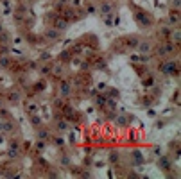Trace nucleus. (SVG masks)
<instances>
[{
  "label": "nucleus",
  "instance_id": "obj_1",
  "mask_svg": "<svg viewBox=\"0 0 181 179\" xmlns=\"http://www.w3.org/2000/svg\"><path fill=\"white\" fill-rule=\"evenodd\" d=\"M176 68H177V64L174 61H169V63H163L160 66V72H163V74H177Z\"/></svg>",
  "mask_w": 181,
  "mask_h": 179
},
{
  "label": "nucleus",
  "instance_id": "obj_11",
  "mask_svg": "<svg viewBox=\"0 0 181 179\" xmlns=\"http://www.w3.org/2000/svg\"><path fill=\"white\" fill-rule=\"evenodd\" d=\"M179 38H181V34H179V29H177V31L172 32V41L174 43H179Z\"/></svg>",
  "mask_w": 181,
  "mask_h": 179
},
{
  "label": "nucleus",
  "instance_id": "obj_15",
  "mask_svg": "<svg viewBox=\"0 0 181 179\" xmlns=\"http://www.w3.org/2000/svg\"><path fill=\"white\" fill-rule=\"evenodd\" d=\"M138 20L142 21V24H144V25H147V24H149V18H145L144 14H138Z\"/></svg>",
  "mask_w": 181,
  "mask_h": 179
},
{
  "label": "nucleus",
  "instance_id": "obj_17",
  "mask_svg": "<svg viewBox=\"0 0 181 179\" xmlns=\"http://www.w3.org/2000/svg\"><path fill=\"white\" fill-rule=\"evenodd\" d=\"M38 136H40V140H45V138H49V134L45 132V131H41V132L38 134Z\"/></svg>",
  "mask_w": 181,
  "mask_h": 179
},
{
  "label": "nucleus",
  "instance_id": "obj_18",
  "mask_svg": "<svg viewBox=\"0 0 181 179\" xmlns=\"http://www.w3.org/2000/svg\"><path fill=\"white\" fill-rule=\"evenodd\" d=\"M0 64H2V66H7V64H9V59H7V57H2V59H0Z\"/></svg>",
  "mask_w": 181,
  "mask_h": 179
},
{
  "label": "nucleus",
  "instance_id": "obj_22",
  "mask_svg": "<svg viewBox=\"0 0 181 179\" xmlns=\"http://www.w3.org/2000/svg\"><path fill=\"white\" fill-rule=\"evenodd\" d=\"M95 11H97L95 6H90V7H88V13H95Z\"/></svg>",
  "mask_w": 181,
  "mask_h": 179
},
{
  "label": "nucleus",
  "instance_id": "obj_3",
  "mask_svg": "<svg viewBox=\"0 0 181 179\" xmlns=\"http://www.w3.org/2000/svg\"><path fill=\"white\" fill-rule=\"evenodd\" d=\"M59 92H61V95H63V97H68V95H70V92H72L70 82H68V81H61V84H59Z\"/></svg>",
  "mask_w": 181,
  "mask_h": 179
},
{
  "label": "nucleus",
  "instance_id": "obj_20",
  "mask_svg": "<svg viewBox=\"0 0 181 179\" xmlns=\"http://www.w3.org/2000/svg\"><path fill=\"white\" fill-rule=\"evenodd\" d=\"M41 59H43V61H47V59H50V54H47V52H43V56H41Z\"/></svg>",
  "mask_w": 181,
  "mask_h": 179
},
{
  "label": "nucleus",
  "instance_id": "obj_2",
  "mask_svg": "<svg viewBox=\"0 0 181 179\" xmlns=\"http://www.w3.org/2000/svg\"><path fill=\"white\" fill-rule=\"evenodd\" d=\"M45 36H47L50 41H57V39H59V36H61V31H57L56 27H50V29H47Z\"/></svg>",
  "mask_w": 181,
  "mask_h": 179
},
{
  "label": "nucleus",
  "instance_id": "obj_9",
  "mask_svg": "<svg viewBox=\"0 0 181 179\" xmlns=\"http://www.w3.org/2000/svg\"><path fill=\"white\" fill-rule=\"evenodd\" d=\"M57 129H59V131H66V129H68V124H66L65 120H59V122H57Z\"/></svg>",
  "mask_w": 181,
  "mask_h": 179
},
{
  "label": "nucleus",
  "instance_id": "obj_13",
  "mask_svg": "<svg viewBox=\"0 0 181 179\" xmlns=\"http://www.w3.org/2000/svg\"><path fill=\"white\" fill-rule=\"evenodd\" d=\"M13 129V125L7 122V124H0V131H11Z\"/></svg>",
  "mask_w": 181,
  "mask_h": 179
},
{
  "label": "nucleus",
  "instance_id": "obj_19",
  "mask_svg": "<svg viewBox=\"0 0 181 179\" xmlns=\"http://www.w3.org/2000/svg\"><path fill=\"white\" fill-rule=\"evenodd\" d=\"M54 143H56V145H63L65 142H63V138H59V136H57V138H54Z\"/></svg>",
  "mask_w": 181,
  "mask_h": 179
},
{
  "label": "nucleus",
  "instance_id": "obj_10",
  "mask_svg": "<svg viewBox=\"0 0 181 179\" xmlns=\"http://www.w3.org/2000/svg\"><path fill=\"white\" fill-rule=\"evenodd\" d=\"M170 24H172V25H177V24H179V16H177L176 13L170 14Z\"/></svg>",
  "mask_w": 181,
  "mask_h": 179
},
{
  "label": "nucleus",
  "instance_id": "obj_21",
  "mask_svg": "<svg viewBox=\"0 0 181 179\" xmlns=\"http://www.w3.org/2000/svg\"><path fill=\"white\" fill-rule=\"evenodd\" d=\"M117 122H119V124H126V122H127V118H126V117H122V118L119 117V120H117Z\"/></svg>",
  "mask_w": 181,
  "mask_h": 179
},
{
  "label": "nucleus",
  "instance_id": "obj_16",
  "mask_svg": "<svg viewBox=\"0 0 181 179\" xmlns=\"http://www.w3.org/2000/svg\"><path fill=\"white\" fill-rule=\"evenodd\" d=\"M52 72H54L56 75H61V66H59V64H57V66H54V70H52Z\"/></svg>",
  "mask_w": 181,
  "mask_h": 179
},
{
  "label": "nucleus",
  "instance_id": "obj_6",
  "mask_svg": "<svg viewBox=\"0 0 181 179\" xmlns=\"http://www.w3.org/2000/svg\"><path fill=\"white\" fill-rule=\"evenodd\" d=\"M7 154H9V158H18V154H20V149H18V145H16V143H14V145H11Z\"/></svg>",
  "mask_w": 181,
  "mask_h": 179
},
{
  "label": "nucleus",
  "instance_id": "obj_23",
  "mask_svg": "<svg viewBox=\"0 0 181 179\" xmlns=\"http://www.w3.org/2000/svg\"><path fill=\"white\" fill-rule=\"evenodd\" d=\"M109 160H111V161H117V152H113V154H111V158H109Z\"/></svg>",
  "mask_w": 181,
  "mask_h": 179
},
{
  "label": "nucleus",
  "instance_id": "obj_4",
  "mask_svg": "<svg viewBox=\"0 0 181 179\" xmlns=\"http://www.w3.org/2000/svg\"><path fill=\"white\" fill-rule=\"evenodd\" d=\"M172 50H174L172 45L170 43H165L163 47H160V50H158V52H160V56H167V52H172Z\"/></svg>",
  "mask_w": 181,
  "mask_h": 179
},
{
  "label": "nucleus",
  "instance_id": "obj_12",
  "mask_svg": "<svg viewBox=\"0 0 181 179\" xmlns=\"http://www.w3.org/2000/svg\"><path fill=\"white\" fill-rule=\"evenodd\" d=\"M9 100H11V102H18V100H20V93H16V92H13V93L9 95Z\"/></svg>",
  "mask_w": 181,
  "mask_h": 179
},
{
  "label": "nucleus",
  "instance_id": "obj_5",
  "mask_svg": "<svg viewBox=\"0 0 181 179\" xmlns=\"http://www.w3.org/2000/svg\"><path fill=\"white\" fill-rule=\"evenodd\" d=\"M54 27H56L57 31H65V29H66V20H61V18H57V20L54 21Z\"/></svg>",
  "mask_w": 181,
  "mask_h": 179
},
{
  "label": "nucleus",
  "instance_id": "obj_7",
  "mask_svg": "<svg viewBox=\"0 0 181 179\" xmlns=\"http://www.w3.org/2000/svg\"><path fill=\"white\" fill-rule=\"evenodd\" d=\"M138 49H140L142 54H145V52L151 50V43H149V41H142V43H138Z\"/></svg>",
  "mask_w": 181,
  "mask_h": 179
},
{
  "label": "nucleus",
  "instance_id": "obj_14",
  "mask_svg": "<svg viewBox=\"0 0 181 179\" xmlns=\"http://www.w3.org/2000/svg\"><path fill=\"white\" fill-rule=\"evenodd\" d=\"M52 72V68H50V66L49 64H45V66H41V74L45 75V74H50Z\"/></svg>",
  "mask_w": 181,
  "mask_h": 179
},
{
  "label": "nucleus",
  "instance_id": "obj_8",
  "mask_svg": "<svg viewBox=\"0 0 181 179\" xmlns=\"http://www.w3.org/2000/svg\"><path fill=\"white\" fill-rule=\"evenodd\" d=\"M111 9H113V7H111V4H102V6H101V11H102L104 14H109V13H111Z\"/></svg>",
  "mask_w": 181,
  "mask_h": 179
}]
</instances>
